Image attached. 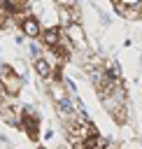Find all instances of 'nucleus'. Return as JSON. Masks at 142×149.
Listing matches in <instances>:
<instances>
[{
	"mask_svg": "<svg viewBox=\"0 0 142 149\" xmlns=\"http://www.w3.org/2000/svg\"><path fill=\"white\" fill-rule=\"evenodd\" d=\"M16 26H19V30H21V35H23V37H28V40H33V42H37V40H40V35H42V23H40V19H37V16H33V14L23 16Z\"/></svg>",
	"mask_w": 142,
	"mask_h": 149,
	"instance_id": "f257e3e1",
	"label": "nucleus"
},
{
	"mask_svg": "<svg viewBox=\"0 0 142 149\" xmlns=\"http://www.w3.org/2000/svg\"><path fill=\"white\" fill-rule=\"evenodd\" d=\"M61 28L56 26V28H42V35H40V40L37 42H42V49H54V47H58V42H61Z\"/></svg>",
	"mask_w": 142,
	"mask_h": 149,
	"instance_id": "f03ea898",
	"label": "nucleus"
},
{
	"mask_svg": "<svg viewBox=\"0 0 142 149\" xmlns=\"http://www.w3.org/2000/svg\"><path fill=\"white\" fill-rule=\"evenodd\" d=\"M33 68H35L37 77H40V79H47V81H51V79H54V72H58V70H54L42 56H37V58L33 61Z\"/></svg>",
	"mask_w": 142,
	"mask_h": 149,
	"instance_id": "7ed1b4c3",
	"label": "nucleus"
},
{
	"mask_svg": "<svg viewBox=\"0 0 142 149\" xmlns=\"http://www.w3.org/2000/svg\"><path fill=\"white\" fill-rule=\"evenodd\" d=\"M109 116H112V121H114L116 126H126V123H128V119H130V112H128V105H121V107H116V109H112V112H109Z\"/></svg>",
	"mask_w": 142,
	"mask_h": 149,
	"instance_id": "20e7f679",
	"label": "nucleus"
},
{
	"mask_svg": "<svg viewBox=\"0 0 142 149\" xmlns=\"http://www.w3.org/2000/svg\"><path fill=\"white\" fill-rule=\"evenodd\" d=\"M119 16H121V19H128V21H140V19H142V0H140L137 5H130V7H123Z\"/></svg>",
	"mask_w": 142,
	"mask_h": 149,
	"instance_id": "39448f33",
	"label": "nucleus"
},
{
	"mask_svg": "<svg viewBox=\"0 0 142 149\" xmlns=\"http://www.w3.org/2000/svg\"><path fill=\"white\" fill-rule=\"evenodd\" d=\"M116 149H142V140H140V137H128V140H123Z\"/></svg>",
	"mask_w": 142,
	"mask_h": 149,
	"instance_id": "423d86ee",
	"label": "nucleus"
},
{
	"mask_svg": "<svg viewBox=\"0 0 142 149\" xmlns=\"http://www.w3.org/2000/svg\"><path fill=\"white\" fill-rule=\"evenodd\" d=\"M112 2H119V5H123V7H130V5H137L140 0H112Z\"/></svg>",
	"mask_w": 142,
	"mask_h": 149,
	"instance_id": "0eeeda50",
	"label": "nucleus"
},
{
	"mask_svg": "<svg viewBox=\"0 0 142 149\" xmlns=\"http://www.w3.org/2000/svg\"><path fill=\"white\" fill-rule=\"evenodd\" d=\"M40 149H47V147H40Z\"/></svg>",
	"mask_w": 142,
	"mask_h": 149,
	"instance_id": "6e6552de",
	"label": "nucleus"
}]
</instances>
